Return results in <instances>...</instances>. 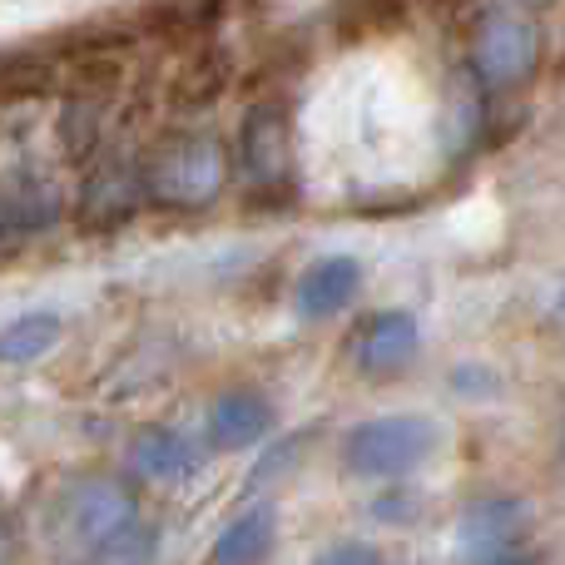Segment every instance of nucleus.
I'll list each match as a JSON object with an SVG mask.
<instances>
[{
	"label": "nucleus",
	"instance_id": "1",
	"mask_svg": "<svg viewBox=\"0 0 565 565\" xmlns=\"http://www.w3.org/2000/svg\"><path fill=\"white\" fill-rule=\"evenodd\" d=\"M129 521H139V501L129 481L109 477V471H75L50 501L45 536L65 565H85Z\"/></svg>",
	"mask_w": 565,
	"mask_h": 565
},
{
	"label": "nucleus",
	"instance_id": "2",
	"mask_svg": "<svg viewBox=\"0 0 565 565\" xmlns=\"http://www.w3.org/2000/svg\"><path fill=\"white\" fill-rule=\"evenodd\" d=\"M441 447V422L422 412H392L348 427L342 437V467L362 481H402L427 467Z\"/></svg>",
	"mask_w": 565,
	"mask_h": 565
},
{
	"label": "nucleus",
	"instance_id": "3",
	"mask_svg": "<svg viewBox=\"0 0 565 565\" xmlns=\"http://www.w3.org/2000/svg\"><path fill=\"white\" fill-rule=\"evenodd\" d=\"M471 65L497 89L516 85V79H526L531 65H536V30L521 15H511V10H491V15L481 20L477 40H471Z\"/></svg>",
	"mask_w": 565,
	"mask_h": 565
},
{
	"label": "nucleus",
	"instance_id": "4",
	"mask_svg": "<svg viewBox=\"0 0 565 565\" xmlns=\"http://www.w3.org/2000/svg\"><path fill=\"white\" fill-rule=\"evenodd\" d=\"M274 427H278V407L258 387L218 392V397L209 402V417H204L209 447L214 451H248V447L274 437Z\"/></svg>",
	"mask_w": 565,
	"mask_h": 565
},
{
	"label": "nucleus",
	"instance_id": "5",
	"mask_svg": "<svg viewBox=\"0 0 565 565\" xmlns=\"http://www.w3.org/2000/svg\"><path fill=\"white\" fill-rule=\"evenodd\" d=\"M352 352H358V367L367 372V377H397V372H407L412 362H417L422 328L407 308H382L362 322Z\"/></svg>",
	"mask_w": 565,
	"mask_h": 565
},
{
	"label": "nucleus",
	"instance_id": "6",
	"mask_svg": "<svg viewBox=\"0 0 565 565\" xmlns=\"http://www.w3.org/2000/svg\"><path fill=\"white\" fill-rule=\"evenodd\" d=\"M362 278L367 274H362V264L352 254H328L298 274V282H292V308L308 322H328V318H338L348 302H358Z\"/></svg>",
	"mask_w": 565,
	"mask_h": 565
},
{
	"label": "nucleus",
	"instance_id": "7",
	"mask_svg": "<svg viewBox=\"0 0 565 565\" xmlns=\"http://www.w3.org/2000/svg\"><path fill=\"white\" fill-rule=\"evenodd\" d=\"M125 461H129V471L145 481H184L204 467V441L184 427H164V422H159V427H145L129 437Z\"/></svg>",
	"mask_w": 565,
	"mask_h": 565
},
{
	"label": "nucleus",
	"instance_id": "8",
	"mask_svg": "<svg viewBox=\"0 0 565 565\" xmlns=\"http://www.w3.org/2000/svg\"><path fill=\"white\" fill-rule=\"evenodd\" d=\"M521 531H526V507L516 497H481L461 511L457 521V546L471 565L501 556V551L521 546Z\"/></svg>",
	"mask_w": 565,
	"mask_h": 565
},
{
	"label": "nucleus",
	"instance_id": "9",
	"mask_svg": "<svg viewBox=\"0 0 565 565\" xmlns=\"http://www.w3.org/2000/svg\"><path fill=\"white\" fill-rule=\"evenodd\" d=\"M218 179H224L218 149L209 139H189V145H174L154 164V194H164L169 204H204L218 189Z\"/></svg>",
	"mask_w": 565,
	"mask_h": 565
},
{
	"label": "nucleus",
	"instance_id": "10",
	"mask_svg": "<svg viewBox=\"0 0 565 565\" xmlns=\"http://www.w3.org/2000/svg\"><path fill=\"white\" fill-rule=\"evenodd\" d=\"M60 338H65V318L55 308H25L10 322H0V362L6 367H30V362L50 358Z\"/></svg>",
	"mask_w": 565,
	"mask_h": 565
},
{
	"label": "nucleus",
	"instance_id": "11",
	"mask_svg": "<svg viewBox=\"0 0 565 565\" xmlns=\"http://www.w3.org/2000/svg\"><path fill=\"white\" fill-rule=\"evenodd\" d=\"M278 516L274 507H248L244 516H234L214 541V565H258L274 551Z\"/></svg>",
	"mask_w": 565,
	"mask_h": 565
},
{
	"label": "nucleus",
	"instance_id": "12",
	"mask_svg": "<svg viewBox=\"0 0 565 565\" xmlns=\"http://www.w3.org/2000/svg\"><path fill=\"white\" fill-rule=\"evenodd\" d=\"M244 169L264 184L282 174V125L274 109H254L244 125Z\"/></svg>",
	"mask_w": 565,
	"mask_h": 565
},
{
	"label": "nucleus",
	"instance_id": "13",
	"mask_svg": "<svg viewBox=\"0 0 565 565\" xmlns=\"http://www.w3.org/2000/svg\"><path fill=\"white\" fill-rule=\"evenodd\" d=\"M154 556H159V531L139 516V521H129L119 536H109L85 565H154Z\"/></svg>",
	"mask_w": 565,
	"mask_h": 565
},
{
	"label": "nucleus",
	"instance_id": "14",
	"mask_svg": "<svg viewBox=\"0 0 565 565\" xmlns=\"http://www.w3.org/2000/svg\"><path fill=\"white\" fill-rule=\"evenodd\" d=\"M372 516L387 521V526H407V521H417V516H422V501L412 497V491L392 487V491H382V497L372 501Z\"/></svg>",
	"mask_w": 565,
	"mask_h": 565
},
{
	"label": "nucleus",
	"instance_id": "15",
	"mask_svg": "<svg viewBox=\"0 0 565 565\" xmlns=\"http://www.w3.org/2000/svg\"><path fill=\"white\" fill-rule=\"evenodd\" d=\"M312 565H392V561L367 541H332L328 551H318Z\"/></svg>",
	"mask_w": 565,
	"mask_h": 565
},
{
	"label": "nucleus",
	"instance_id": "16",
	"mask_svg": "<svg viewBox=\"0 0 565 565\" xmlns=\"http://www.w3.org/2000/svg\"><path fill=\"white\" fill-rule=\"evenodd\" d=\"M292 451H298V441H278L274 451H264V457H258V467L248 471V491H254L258 481H264V487H268V481H274V477H282V471L292 467Z\"/></svg>",
	"mask_w": 565,
	"mask_h": 565
},
{
	"label": "nucleus",
	"instance_id": "17",
	"mask_svg": "<svg viewBox=\"0 0 565 565\" xmlns=\"http://www.w3.org/2000/svg\"><path fill=\"white\" fill-rule=\"evenodd\" d=\"M477 565H536V561H531L521 546H511V551H501V556H487V561H477Z\"/></svg>",
	"mask_w": 565,
	"mask_h": 565
},
{
	"label": "nucleus",
	"instance_id": "18",
	"mask_svg": "<svg viewBox=\"0 0 565 565\" xmlns=\"http://www.w3.org/2000/svg\"><path fill=\"white\" fill-rule=\"evenodd\" d=\"M0 565H6V536H0Z\"/></svg>",
	"mask_w": 565,
	"mask_h": 565
},
{
	"label": "nucleus",
	"instance_id": "19",
	"mask_svg": "<svg viewBox=\"0 0 565 565\" xmlns=\"http://www.w3.org/2000/svg\"><path fill=\"white\" fill-rule=\"evenodd\" d=\"M561 318H565V292H561Z\"/></svg>",
	"mask_w": 565,
	"mask_h": 565
},
{
	"label": "nucleus",
	"instance_id": "20",
	"mask_svg": "<svg viewBox=\"0 0 565 565\" xmlns=\"http://www.w3.org/2000/svg\"><path fill=\"white\" fill-rule=\"evenodd\" d=\"M561 451H565V441H561Z\"/></svg>",
	"mask_w": 565,
	"mask_h": 565
}]
</instances>
